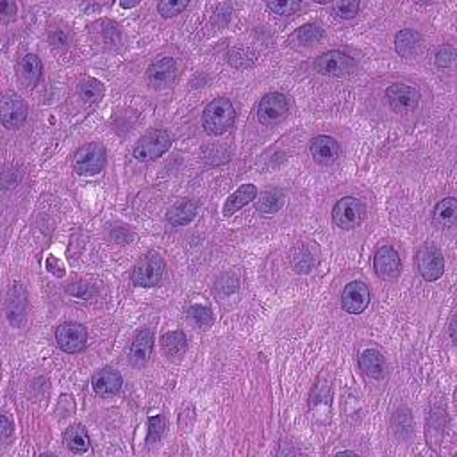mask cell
<instances>
[{"label":"cell","instance_id":"20","mask_svg":"<svg viewBox=\"0 0 457 457\" xmlns=\"http://www.w3.org/2000/svg\"><path fill=\"white\" fill-rule=\"evenodd\" d=\"M256 197H258V190H256L254 184H245V186L238 188L236 192L228 197L227 202H225L224 215L225 217H228V215H234L238 209H241L243 206L250 204Z\"/></svg>","mask_w":457,"mask_h":457},{"label":"cell","instance_id":"13","mask_svg":"<svg viewBox=\"0 0 457 457\" xmlns=\"http://www.w3.org/2000/svg\"><path fill=\"white\" fill-rule=\"evenodd\" d=\"M0 118H2L4 127L18 129L27 118V106L24 104V100L15 95L4 97L2 104H0Z\"/></svg>","mask_w":457,"mask_h":457},{"label":"cell","instance_id":"30","mask_svg":"<svg viewBox=\"0 0 457 457\" xmlns=\"http://www.w3.org/2000/svg\"><path fill=\"white\" fill-rule=\"evenodd\" d=\"M102 93H104V88H102V84L95 79L83 81L79 86L81 99H83L84 102H90V104H93V102L100 100Z\"/></svg>","mask_w":457,"mask_h":457},{"label":"cell","instance_id":"17","mask_svg":"<svg viewBox=\"0 0 457 457\" xmlns=\"http://www.w3.org/2000/svg\"><path fill=\"white\" fill-rule=\"evenodd\" d=\"M359 366H361V370L365 372L368 377L377 379V381L384 379L388 374L386 359H384L383 354L375 349H368L365 350V352H361V356H359Z\"/></svg>","mask_w":457,"mask_h":457},{"label":"cell","instance_id":"9","mask_svg":"<svg viewBox=\"0 0 457 457\" xmlns=\"http://www.w3.org/2000/svg\"><path fill=\"white\" fill-rule=\"evenodd\" d=\"M56 341H58V345L61 350H65V352L68 354H75L86 347L88 331L81 324L68 322V324H63L58 327V331H56Z\"/></svg>","mask_w":457,"mask_h":457},{"label":"cell","instance_id":"1","mask_svg":"<svg viewBox=\"0 0 457 457\" xmlns=\"http://www.w3.org/2000/svg\"><path fill=\"white\" fill-rule=\"evenodd\" d=\"M234 120H236V111H234L233 102L227 99H217L209 102L202 117L204 129L213 136L227 133L233 127Z\"/></svg>","mask_w":457,"mask_h":457},{"label":"cell","instance_id":"29","mask_svg":"<svg viewBox=\"0 0 457 457\" xmlns=\"http://www.w3.org/2000/svg\"><path fill=\"white\" fill-rule=\"evenodd\" d=\"M291 263H293V268H295L299 274H308L311 272V268L315 266V258L311 256L306 247H299V249L293 252L291 256Z\"/></svg>","mask_w":457,"mask_h":457},{"label":"cell","instance_id":"7","mask_svg":"<svg viewBox=\"0 0 457 457\" xmlns=\"http://www.w3.org/2000/svg\"><path fill=\"white\" fill-rule=\"evenodd\" d=\"M354 61L340 50H333L327 54H322L315 61V68L318 74L329 75V77H347L354 72Z\"/></svg>","mask_w":457,"mask_h":457},{"label":"cell","instance_id":"5","mask_svg":"<svg viewBox=\"0 0 457 457\" xmlns=\"http://www.w3.org/2000/svg\"><path fill=\"white\" fill-rule=\"evenodd\" d=\"M163 274H165V263L158 254H149L147 258L138 263L133 270V283L136 286L152 288L161 283Z\"/></svg>","mask_w":457,"mask_h":457},{"label":"cell","instance_id":"41","mask_svg":"<svg viewBox=\"0 0 457 457\" xmlns=\"http://www.w3.org/2000/svg\"><path fill=\"white\" fill-rule=\"evenodd\" d=\"M454 331H456V325H454L452 320V324H450V338H452V341H456V334H454Z\"/></svg>","mask_w":457,"mask_h":457},{"label":"cell","instance_id":"16","mask_svg":"<svg viewBox=\"0 0 457 457\" xmlns=\"http://www.w3.org/2000/svg\"><path fill=\"white\" fill-rule=\"evenodd\" d=\"M122 375L113 368H102L92 379V386L97 395L113 397L122 390Z\"/></svg>","mask_w":457,"mask_h":457},{"label":"cell","instance_id":"21","mask_svg":"<svg viewBox=\"0 0 457 457\" xmlns=\"http://www.w3.org/2000/svg\"><path fill=\"white\" fill-rule=\"evenodd\" d=\"M197 209H199V204H197L195 200H181L179 204H175L174 208L168 211L167 220L170 222L172 225H175V227L188 225L195 218Z\"/></svg>","mask_w":457,"mask_h":457},{"label":"cell","instance_id":"22","mask_svg":"<svg viewBox=\"0 0 457 457\" xmlns=\"http://www.w3.org/2000/svg\"><path fill=\"white\" fill-rule=\"evenodd\" d=\"M422 47V36L413 29H404L397 34L395 49L404 58H411Z\"/></svg>","mask_w":457,"mask_h":457},{"label":"cell","instance_id":"32","mask_svg":"<svg viewBox=\"0 0 457 457\" xmlns=\"http://www.w3.org/2000/svg\"><path fill=\"white\" fill-rule=\"evenodd\" d=\"M333 11L338 18L350 20L358 15L359 4L358 2H336V4H333Z\"/></svg>","mask_w":457,"mask_h":457},{"label":"cell","instance_id":"12","mask_svg":"<svg viewBox=\"0 0 457 457\" xmlns=\"http://www.w3.org/2000/svg\"><path fill=\"white\" fill-rule=\"evenodd\" d=\"M374 268L375 274L381 279H384V281L395 279L400 274V268H402L399 252L390 245L381 247L374 258Z\"/></svg>","mask_w":457,"mask_h":457},{"label":"cell","instance_id":"37","mask_svg":"<svg viewBox=\"0 0 457 457\" xmlns=\"http://www.w3.org/2000/svg\"><path fill=\"white\" fill-rule=\"evenodd\" d=\"M163 427H165V422H163L161 416H154V418H150V436L149 441H154L161 436Z\"/></svg>","mask_w":457,"mask_h":457},{"label":"cell","instance_id":"38","mask_svg":"<svg viewBox=\"0 0 457 457\" xmlns=\"http://www.w3.org/2000/svg\"><path fill=\"white\" fill-rule=\"evenodd\" d=\"M50 43L54 47H65L67 45V36L63 31H54V33H50Z\"/></svg>","mask_w":457,"mask_h":457},{"label":"cell","instance_id":"6","mask_svg":"<svg viewBox=\"0 0 457 457\" xmlns=\"http://www.w3.org/2000/svg\"><path fill=\"white\" fill-rule=\"evenodd\" d=\"M172 145V140L165 131H152L147 134L142 142L134 149V158L142 163L154 161L156 158H161Z\"/></svg>","mask_w":457,"mask_h":457},{"label":"cell","instance_id":"25","mask_svg":"<svg viewBox=\"0 0 457 457\" xmlns=\"http://www.w3.org/2000/svg\"><path fill=\"white\" fill-rule=\"evenodd\" d=\"M65 445L74 454H86L90 450V438L83 427L75 425L65 433Z\"/></svg>","mask_w":457,"mask_h":457},{"label":"cell","instance_id":"36","mask_svg":"<svg viewBox=\"0 0 457 457\" xmlns=\"http://www.w3.org/2000/svg\"><path fill=\"white\" fill-rule=\"evenodd\" d=\"M68 293H72L74 297H79V299H88V297H92L95 291L90 284H70L68 288Z\"/></svg>","mask_w":457,"mask_h":457},{"label":"cell","instance_id":"34","mask_svg":"<svg viewBox=\"0 0 457 457\" xmlns=\"http://www.w3.org/2000/svg\"><path fill=\"white\" fill-rule=\"evenodd\" d=\"M266 8L274 11L275 15H291L297 9H300V2H291V0H281V2H268Z\"/></svg>","mask_w":457,"mask_h":457},{"label":"cell","instance_id":"14","mask_svg":"<svg viewBox=\"0 0 457 457\" xmlns=\"http://www.w3.org/2000/svg\"><path fill=\"white\" fill-rule=\"evenodd\" d=\"M149 84L152 88H168L174 84L175 77H177V63L174 58H163L156 61L152 67L149 68Z\"/></svg>","mask_w":457,"mask_h":457},{"label":"cell","instance_id":"39","mask_svg":"<svg viewBox=\"0 0 457 457\" xmlns=\"http://www.w3.org/2000/svg\"><path fill=\"white\" fill-rule=\"evenodd\" d=\"M15 11H17V6L13 4V2H0V15H4L6 18L15 15Z\"/></svg>","mask_w":457,"mask_h":457},{"label":"cell","instance_id":"28","mask_svg":"<svg viewBox=\"0 0 457 457\" xmlns=\"http://www.w3.org/2000/svg\"><path fill=\"white\" fill-rule=\"evenodd\" d=\"M324 38V31H322L320 25H304L302 29L297 31L293 34V40L297 43H300L302 47H311L315 43H318Z\"/></svg>","mask_w":457,"mask_h":457},{"label":"cell","instance_id":"18","mask_svg":"<svg viewBox=\"0 0 457 457\" xmlns=\"http://www.w3.org/2000/svg\"><path fill=\"white\" fill-rule=\"evenodd\" d=\"M152 347H154V336L149 329H143L134 338L133 349H131V363L134 366H145L152 354Z\"/></svg>","mask_w":457,"mask_h":457},{"label":"cell","instance_id":"2","mask_svg":"<svg viewBox=\"0 0 457 457\" xmlns=\"http://www.w3.org/2000/svg\"><path fill=\"white\" fill-rule=\"evenodd\" d=\"M366 208L356 197H343L333 209V220L340 228H356L363 224Z\"/></svg>","mask_w":457,"mask_h":457},{"label":"cell","instance_id":"33","mask_svg":"<svg viewBox=\"0 0 457 457\" xmlns=\"http://www.w3.org/2000/svg\"><path fill=\"white\" fill-rule=\"evenodd\" d=\"M434 61H436L438 68L452 67L454 61H456V50H454V47H450V45L441 47V49L436 52V58H434Z\"/></svg>","mask_w":457,"mask_h":457},{"label":"cell","instance_id":"23","mask_svg":"<svg viewBox=\"0 0 457 457\" xmlns=\"http://www.w3.org/2000/svg\"><path fill=\"white\" fill-rule=\"evenodd\" d=\"M284 204H286V195L281 190H270V192H265L263 195H259L258 213H261L265 217H270V215L281 211Z\"/></svg>","mask_w":457,"mask_h":457},{"label":"cell","instance_id":"8","mask_svg":"<svg viewBox=\"0 0 457 457\" xmlns=\"http://www.w3.org/2000/svg\"><path fill=\"white\" fill-rule=\"evenodd\" d=\"M416 263H418V270H420L422 277L425 281H438L445 272V259L443 254L434 245L422 247L418 256H416Z\"/></svg>","mask_w":457,"mask_h":457},{"label":"cell","instance_id":"27","mask_svg":"<svg viewBox=\"0 0 457 457\" xmlns=\"http://www.w3.org/2000/svg\"><path fill=\"white\" fill-rule=\"evenodd\" d=\"M161 347L168 358H179V356H183V354L186 352V336H184L183 333H179V331L167 333L161 338Z\"/></svg>","mask_w":457,"mask_h":457},{"label":"cell","instance_id":"4","mask_svg":"<svg viewBox=\"0 0 457 457\" xmlns=\"http://www.w3.org/2000/svg\"><path fill=\"white\" fill-rule=\"evenodd\" d=\"M106 167V149L102 143H90L77 152L74 170L79 175H95Z\"/></svg>","mask_w":457,"mask_h":457},{"label":"cell","instance_id":"40","mask_svg":"<svg viewBox=\"0 0 457 457\" xmlns=\"http://www.w3.org/2000/svg\"><path fill=\"white\" fill-rule=\"evenodd\" d=\"M0 433H2L4 440L11 436V425H9V420L6 415H2V418H0Z\"/></svg>","mask_w":457,"mask_h":457},{"label":"cell","instance_id":"26","mask_svg":"<svg viewBox=\"0 0 457 457\" xmlns=\"http://www.w3.org/2000/svg\"><path fill=\"white\" fill-rule=\"evenodd\" d=\"M18 70H20L22 81H24L27 86H34V84L40 81V77H42V61L34 54H27L20 61Z\"/></svg>","mask_w":457,"mask_h":457},{"label":"cell","instance_id":"35","mask_svg":"<svg viewBox=\"0 0 457 457\" xmlns=\"http://www.w3.org/2000/svg\"><path fill=\"white\" fill-rule=\"evenodd\" d=\"M190 316L200 325L213 324V313L211 309L206 308V306H192V308H190Z\"/></svg>","mask_w":457,"mask_h":457},{"label":"cell","instance_id":"19","mask_svg":"<svg viewBox=\"0 0 457 457\" xmlns=\"http://www.w3.org/2000/svg\"><path fill=\"white\" fill-rule=\"evenodd\" d=\"M27 311V293L20 283L13 284L8 297V318L13 325L20 324V318H24Z\"/></svg>","mask_w":457,"mask_h":457},{"label":"cell","instance_id":"3","mask_svg":"<svg viewBox=\"0 0 457 457\" xmlns=\"http://www.w3.org/2000/svg\"><path fill=\"white\" fill-rule=\"evenodd\" d=\"M386 97L390 100L391 109L399 115H408L418 109L420 106V92L411 84H391L386 90Z\"/></svg>","mask_w":457,"mask_h":457},{"label":"cell","instance_id":"31","mask_svg":"<svg viewBox=\"0 0 457 457\" xmlns=\"http://www.w3.org/2000/svg\"><path fill=\"white\" fill-rule=\"evenodd\" d=\"M186 8H188V2H184V0H181V2H177V0H165V2H161V4L158 6V11L161 17L170 18L175 17V15H179V13H183Z\"/></svg>","mask_w":457,"mask_h":457},{"label":"cell","instance_id":"10","mask_svg":"<svg viewBox=\"0 0 457 457\" xmlns=\"http://www.w3.org/2000/svg\"><path fill=\"white\" fill-rule=\"evenodd\" d=\"M288 99L283 93H270L259 102L258 118L263 125H274L283 120L288 113Z\"/></svg>","mask_w":457,"mask_h":457},{"label":"cell","instance_id":"24","mask_svg":"<svg viewBox=\"0 0 457 457\" xmlns=\"http://www.w3.org/2000/svg\"><path fill=\"white\" fill-rule=\"evenodd\" d=\"M457 218V200L454 197L443 199L434 209V224L438 227H452Z\"/></svg>","mask_w":457,"mask_h":457},{"label":"cell","instance_id":"11","mask_svg":"<svg viewBox=\"0 0 457 457\" xmlns=\"http://www.w3.org/2000/svg\"><path fill=\"white\" fill-rule=\"evenodd\" d=\"M370 304V290L363 283H350L341 293V306L349 315H359Z\"/></svg>","mask_w":457,"mask_h":457},{"label":"cell","instance_id":"15","mask_svg":"<svg viewBox=\"0 0 457 457\" xmlns=\"http://www.w3.org/2000/svg\"><path fill=\"white\" fill-rule=\"evenodd\" d=\"M309 152L318 165L329 167L340 158V143L331 136H316L311 142Z\"/></svg>","mask_w":457,"mask_h":457}]
</instances>
